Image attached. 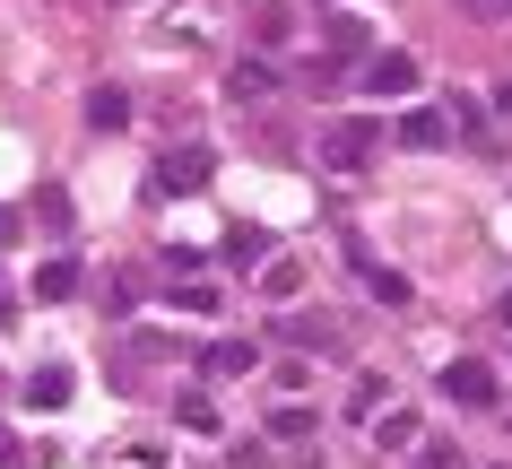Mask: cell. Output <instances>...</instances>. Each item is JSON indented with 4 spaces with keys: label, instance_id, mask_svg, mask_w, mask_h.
<instances>
[{
    "label": "cell",
    "instance_id": "obj_1",
    "mask_svg": "<svg viewBox=\"0 0 512 469\" xmlns=\"http://www.w3.org/2000/svg\"><path fill=\"white\" fill-rule=\"evenodd\" d=\"M443 391H452L460 409H495V400H504V374H495L486 357H452L443 365Z\"/></svg>",
    "mask_w": 512,
    "mask_h": 469
},
{
    "label": "cell",
    "instance_id": "obj_2",
    "mask_svg": "<svg viewBox=\"0 0 512 469\" xmlns=\"http://www.w3.org/2000/svg\"><path fill=\"white\" fill-rule=\"evenodd\" d=\"M365 157H374V122H356V113H348V122H330V131H322V166L356 174Z\"/></svg>",
    "mask_w": 512,
    "mask_h": 469
},
{
    "label": "cell",
    "instance_id": "obj_3",
    "mask_svg": "<svg viewBox=\"0 0 512 469\" xmlns=\"http://www.w3.org/2000/svg\"><path fill=\"white\" fill-rule=\"evenodd\" d=\"M400 148H417V157H426V148H452V113L443 105H408L400 113Z\"/></svg>",
    "mask_w": 512,
    "mask_h": 469
},
{
    "label": "cell",
    "instance_id": "obj_4",
    "mask_svg": "<svg viewBox=\"0 0 512 469\" xmlns=\"http://www.w3.org/2000/svg\"><path fill=\"white\" fill-rule=\"evenodd\" d=\"M417 53H374V70H365V96H417Z\"/></svg>",
    "mask_w": 512,
    "mask_h": 469
},
{
    "label": "cell",
    "instance_id": "obj_5",
    "mask_svg": "<svg viewBox=\"0 0 512 469\" xmlns=\"http://www.w3.org/2000/svg\"><path fill=\"white\" fill-rule=\"evenodd\" d=\"M209 183V148H165L157 157V192H200Z\"/></svg>",
    "mask_w": 512,
    "mask_h": 469
},
{
    "label": "cell",
    "instance_id": "obj_6",
    "mask_svg": "<svg viewBox=\"0 0 512 469\" xmlns=\"http://www.w3.org/2000/svg\"><path fill=\"white\" fill-rule=\"evenodd\" d=\"M339 252H348L356 270H365V287H374V296H382V304H408V278H400V270H382L374 252H365V235H339Z\"/></svg>",
    "mask_w": 512,
    "mask_h": 469
},
{
    "label": "cell",
    "instance_id": "obj_7",
    "mask_svg": "<svg viewBox=\"0 0 512 469\" xmlns=\"http://www.w3.org/2000/svg\"><path fill=\"white\" fill-rule=\"evenodd\" d=\"M252 365H261L252 339H217V348H200V374H217V383H226V374H252Z\"/></svg>",
    "mask_w": 512,
    "mask_h": 469
},
{
    "label": "cell",
    "instance_id": "obj_8",
    "mask_svg": "<svg viewBox=\"0 0 512 469\" xmlns=\"http://www.w3.org/2000/svg\"><path fill=\"white\" fill-rule=\"evenodd\" d=\"M313 426H322V417L304 409V400H270V435L278 443H313Z\"/></svg>",
    "mask_w": 512,
    "mask_h": 469
},
{
    "label": "cell",
    "instance_id": "obj_9",
    "mask_svg": "<svg viewBox=\"0 0 512 469\" xmlns=\"http://www.w3.org/2000/svg\"><path fill=\"white\" fill-rule=\"evenodd\" d=\"M278 339H287V348H330L339 322H330V313H296V322H278Z\"/></svg>",
    "mask_w": 512,
    "mask_h": 469
},
{
    "label": "cell",
    "instance_id": "obj_10",
    "mask_svg": "<svg viewBox=\"0 0 512 469\" xmlns=\"http://www.w3.org/2000/svg\"><path fill=\"white\" fill-rule=\"evenodd\" d=\"M87 122H96V131H122V122H131V87H96V96H87Z\"/></svg>",
    "mask_w": 512,
    "mask_h": 469
},
{
    "label": "cell",
    "instance_id": "obj_11",
    "mask_svg": "<svg viewBox=\"0 0 512 469\" xmlns=\"http://www.w3.org/2000/svg\"><path fill=\"white\" fill-rule=\"evenodd\" d=\"M35 296H44V304H70V296H79V261H44V270H35Z\"/></svg>",
    "mask_w": 512,
    "mask_h": 469
},
{
    "label": "cell",
    "instance_id": "obj_12",
    "mask_svg": "<svg viewBox=\"0 0 512 469\" xmlns=\"http://www.w3.org/2000/svg\"><path fill=\"white\" fill-rule=\"evenodd\" d=\"M27 400H35V409H61V400H70V365H35V374H27Z\"/></svg>",
    "mask_w": 512,
    "mask_h": 469
},
{
    "label": "cell",
    "instance_id": "obj_13",
    "mask_svg": "<svg viewBox=\"0 0 512 469\" xmlns=\"http://www.w3.org/2000/svg\"><path fill=\"white\" fill-rule=\"evenodd\" d=\"M330 53H365V18H356V9H339V18H330Z\"/></svg>",
    "mask_w": 512,
    "mask_h": 469
},
{
    "label": "cell",
    "instance_id": "obj_14",
    "mask_svg": "<svg viewBox=\"0 0 512 469\" xmlns=\"http://www.w3.org/2000/svg\"><path fill=\"white\" fill-rule=\"evenodd\" d=\"M408 435H417V417H408V409H382V426H374L382 452H408Z\"/></svg>",
    "mask_w": 512,
    "mask_h": 469
},
{
    "label": "cell",
    "instance_id": "obj_15",
    "mask_svg": "<svg viewBox=\"0 0 512 469\" xmlns=\"http://www.w3.org/2000/svg\"><path fill=\"white\" fill-rule=\"evenodd\" d=\"M417 469H469V461H460V443L434 435V443H417Z\"/></svg>",
    "mask_w": 512,
    "mask_h": 469
},
{
    "label": "cell",
    "instance_id": "obj_16",
    "mask_svg": "<svg viewBox=\"0 0 512 469\" xmlns=\"http://www.w3.org/2000/svg\"><path fill=\"white\" fill-rule=\"evenodd\" d=\"M217 296H226V287H200V278H191V287H174V304H183V313H217Z\"/></svg>",
    "mask_w": 512,
    "mask_h": 469
},
{
    "label": "cell",
    "instance_id": "obj_17",
    "mask_svg": "<svg viewBox=\"0 0 512 469\" xmlns=\"http://www.w3.org/2000/svg\"><path fill=\"white\" fill-rule=\"evenodd\" d=\"M174 417H183V426H200V435H217V400H200V391H191Z\"/></svg>",
    "mask_w": 512,
    "mask_h": 469
},
{
    "label": "cell",
    "instance_id": "obj_18",
    "mask_svg": "<svg viewBox=\"0 0 512 469\" xmlns=\"http://www.w3.org/2000/svg\"><path fill=\"white\" fill-rule=\"evenodd\" d=\"M296 287H304V278H296V270H287V261H278V270H270V278H261V296H270V304H287V296H296Z\"/></svg>",
    "mask_w": 512,
    "mask_h": 469
},
{
    "label": "cell",
    "instance_id": "obj_19",
    "mask_svg": "<svg viewBox=\"0 0 512 469\" xmlns=\"http://www.w3.org/2000/svg\"><path fill=\"white\" fill-rule=\"evenodd\" d=\"M374 409H382V383H374V374H365V383L348 391V417H374Z\"/></svg>",
    "mask_w": 512,
    "mask_h": 469
},
{
    "label": "cell",
    "instance_id": "obj_20",
    "mask_svg": "<svg viewBox=\"0 0 512 469\" xmlns=\"http://www.w3.org/2000/svg\"><path fill=\"white\" fill-rule=\"evenodd\" d=\"M460 18H512V0H452Z\"/></svg>",
    "mask_w": 512,
    "mask_h": 469
},
{
    "label": "cell",
    "instance_id": "obj_21",
    "mask_svg": "<svg viewBox=\"0 0 512 469\" xmlns=\"http://www.w3.org/2000/svg\"><path fill=\"white\" fill-rule=\"evenodd\" d=\"M0 469H27V443L9 435V426H0Z\"/></svg>",
    "mask_w": 512,
    "mask_h": 469
},
{
    "label": "cell",
    "instance_id": "obj_22",
    "mask_svg": "<svg viewBox=\"0 0 512 469\" xmlns=\"http://www.w3.org/2000/svg\"><path fill=\"white\" fill-rule=\"evenodd\" d=\"M9 244H18V218H9V209H0V252H9Z\"/></svg>",
    "mask_w": 512,
    "mask_h": 469
},
{
    "label": "cell",
    "instance_id": "obj_23",
    "mask_svg": "<svg viewBox=\"0 0 512 469\" xmlns=\"http://www.w3.org/2000/svg\"><path fill=\"white\" fill-rule=\"evenodd\" d=\"M504 105H512V79H504Z\"/></svg>",
    "mask_w": 512,
    "mask_h": 469
},
{
    "label": "cell",
    "instance_id": "obj_24",
    "mask_svg": "<svg viewBox=\"0 0 512 469\" xmlns=\"http://www.w3.org/2000/svg\"><path fill=\"white\" fill-rule=\"evenodd\" d=\"M504 322H512V296H504Z\"/></svg>",
    "mask_w": 512,
    "mask_h": 469
}]
</instances>
